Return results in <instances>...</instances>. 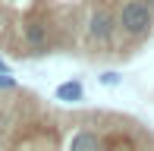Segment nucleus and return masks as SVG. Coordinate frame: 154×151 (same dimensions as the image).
I'll list each match as a JSON object with an SVG mask.
<instances>
[{
	"mask_svg": "<svg viewBox=\"0 0 154 151\" xmlns=\"http://www.w3.org/2000/svg\"><path fill=\"white\" fill-rule=\"evenodd\" d=\"M22 41H25V47H29L32 54H44V51H47V25L38 22V19L25 22V29H22Z\"/></svg>",
	"mask_w": 154,
	"mask_h": 151,
	"instance_id": "3",
	"label": "nucleus"
},
{
	"mask_svg": "<svg viewBox=\"0 0 154 151\" xmlns=\"http://www.w3.org/2000/svg\"><path fill=\"white\" fill-rule=\"evenodd\" d=\"M0 76H10V63H6L3 57H0Z\"/></svg>",
	"mask_w": 154,
	"mask_h": 151,
	"instance_id": "8",
	"label": "nucleus"
},
{
	"mask_svg": "<svg viewBox=\"0 0 154 151\" xmlns=\"http://www.w3.org/2000/svg\"><path fill=\"white\" fill-rule=\"evenodd\" d=\"M145 3H148V6H151V10H154V0H145Z\"/></svg>",
	"mask_w": 154,
	"mask_h": 151,
	"instance_id": "9",
	"label": "nucleus"
},
{
	"mask_svg": "<svg viewBox=\"0 0 154 151\" xmlns=\"http://www.w3.org/2000/svg\"><path fill=\"white\" fill-rule=\"evenodd\" d=\"M16 85H19V82L13 79V72H10V76H0V88H6V91H13Z\"/></svg>",
	"mask_w": 154,
	"mask_h": 151,
	"instance_id": "7",
	"label": "nucleus"
},
{
	"mask_svg": "<svg viewBox=\"0 0 154 151\" xmlns=\"http://www.w3.org/2000/svg\"><path fill=\"white\" fill-rule=\"evenodd\" d=\"M154 29V10L145 0H123L120 13H116V32H123L126 38L142 41L148 38Z\"/></svg>",
	"mask_w": 154,
	"mask_h": 151,
	"instance_id": "1",
	"label": "nucleus"
},
{
	"mask_svg": "<svg viewBox=\"0 0 154 151\" xmlns=\"http://www.w3.org/2000/svg\"><path fill=\"white\" fill-rule=\"evenodd\" d=\"M97 82H101L104 88H116V85H120V82H123V76L116 72V69H104L101 76H97Z\"/></svg>",
	"mask_w": 154,
	"mask_h": 151,
	"instance_id": "6",
	"label": "nucleus"
},
{
	"mask_svg": "<svg viewBox=\"0 0 154 151\" xmlns=\"http://www.w3.org/2000/svg\"><path fill=\"white\" fill-rule=\"evenodd\" d=\"M54 98L63 101V104H79V101H85V85H82L79 79L60 82V85H57V91H54Z\"/></svg>",
	"mask_w": 154,
	"mask_h": 151,
	"instance_id": "5",
	"label": "nucleus"
},
{
	"mask_svg": "<svg viewBox=\"0 0 154 151\" xmlns=\"http://www.w3.org/2000/svg\"><path fill=\"white\" fill-rule=\"evenodd\" d=\"M69 151H104V139L91 129H82L69 139Z\"/></svg>",
	"mask_w": 154,
	"mask_h": 151,
	"instance_id": "4",
	"label": "nucleus"
},
{
	"mask_svg": "<svg viewBox=\"0 0 154 151\" xmlns=\"http://www.w3.org/2000/svg\"><path fill=\"white\" fill-rule=\"evenodd\" d=\"M85 32H88V41H94V44H101V47L113 44V38H116V16L110 10H104V6H94L91 16H88Z\"/></svg>",
	"mask_w": 154,
	"mask_h": 151,
	"instance_id": "2",
	"label": "nucleus"
}]
</instances>
